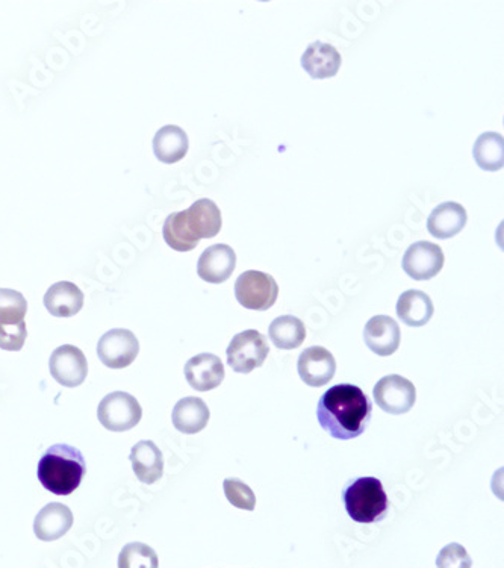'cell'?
<instances>
[{"instance_id": "d6986e66", "label": "cell", "mask_w": 504, "mask_h": 568, "mask_svg": "<svg viewBox=\"0 0 504 568\" xmlns=\"http://www.w3.org/2000/svg\"><path fill=\"white\" fill-rule=\"evenodd\" d=\"M43 302L53 317L67 319V317L76 316L81 311L84 306V293L73 282H56L44 294Z\"/></svg>"}, {"instance_id": "44dd1931", "label": "cell", "mask_w": 504, "mask_h": 568, "mask_svg": "<svg viewBox=\"0 0 504 568\" xmlns=\"http://www.w3.org/2000/svg\"><path fill=\"white\" fill-rule=\"evenodd\" d=\"M190 140L187 132L176 125L162 126L153 138V153L161 163L175 164L187 157Z\"/></svg>"}, {"instance_id": "2e32d148", "label": "cell", "mask_w": 504, "mask_h": 568, "mask_svg": "<svg viewBox=\"0 0 504 568\" xmlns=\"http://www.w3.org/2000/svg\"><path fill=\"white\" fill-rule=\"evenodd\" d=\"M300 63L312 79H327L338 75L343 58L332 44L314 41L305 50Z\"/></svg>"}, {"instance_id": "cb8c5ba5", "label": "cell", "mask_w": 504, "mask_h": 568, "mask_svg": "<svg viewBox=\"0 0 504 568\" xmlns=\"http://www.w3.org/2000/svg\"><path fill=\"white\" fill-rule=\"evenodd\" d=\"M473 157L479 169L498 172L504 166V140L498 132H483L473 147Z\"/></svg>"}, {"instance_id": "9c48e42d", "label": "cell", "mask_w": 504, "mask_h": 568, "mask_svg": "<svg viewBox=\"0 0 504 568\" xmlns=\"http://www.w3.org/2000/svg\"><path fill=\"white\" fill-rule=\"evenodd\" d=\"M138 353L140 343L129 329H111L97 343V355L108 369H126L134 363Z\"/></svg>"}, {"instance_id": "7402d4cb", "label": "cell", "mask_w": 504, "mask_h": 568, "mask_svg": "<svg viewBox=\"0 0 504 568\" xmlns=\"http://www.w3.org/2000/svg\"><path fill=\"white\" fill-rule=\"evenodd\" d=\"M208 405L200 397H184L176 403L173 409V426L182 434L194 435L202 432L208 426Z\"/></svg>"}, {"instance_id": "603a6c76", "label": "cell", "mask_w": 504, "mask_h": 568, "mask_svg": "<svg viewBox=\"0 0 504 568\" xmlns=\"http://www.w3.org/2000/svg\"><path fill=\"white\" fill-rule=\"evenodd\" d=\"M433 313H435V306L429 294L424 291H405L397 302V316L411 328L426 326L432 320Z\"/></svg>"}, {"instance_id": "277c9868", "label": "cell", "mask_w": 504, "mask_h": 568, "mask_svg": "<svg viewBox=\"0 0 504 568\" xmlns=\"http://www.w3.org/2000/svg\"><path fill=\"white\" fill-rule=\"evenodd\" d=\"M343 497L350 519L361 525L382 522L388 512L389 499L377 478L365 476L355 479L344 490Z\"/></svg>"}, {"instance_id": "d4e9b609", "label": "cell", "mask_w": 504, "mask_h": 568, "mask_svg": "<svg viewBox=\"0 0 504 568\" xmlns=\"http://www.w3.org/2000/svg\"><path fill=\"white\" fill-rule=\"evenodd\" d=\"M271 343L282 350H293L302 346L306 338V328L302 320L294 316H280L268 328Z\"/></svg>"}, {"instance_id": "484cf974", "label": "cell", "mask_w": 504, "mask_h": 568, "mask_svg": "<svg viewBox=\"0 0 504 568\" xmlns=\"http://www.w3.org/2000/svg\"><path fill=\"white\" fill-rule=\"evenodd\" d=\"M28 302L19 291L0 288V325H19L25 322Z\"/></svg>"}, {"instance_id": "8992f818", "label": "cell", "mask_w": 504, "mask_h": 568, "mask_svg": "<svg viewBox=\"0 0 504 568\" xmlns=\"http://www.w3.org/2000/svg\"><path fill=\"white\" fill-rule=\"evenodd\" d=\"M268 353H270V347H268L267 338L255 329H247L235 335L226 350L228 366L235 373H243V375H249L253 370L262 367Z\"/></svg>"}, {"instance_id": "9a60e30c", "label": "cell", "mask_w": 504, "mask_h": 568, "mask_svg": "<svg viewBox=\"0 0 504 568\" xmlns=\"http://www.w3.org/2000/svg\"><path fill=\"white\" fill-rule=\"evenodd\" d=\"M185 378L191 388L197 391H211L223 382L224 366L221 359L212 353H199L185 364Z\"/></svg>"}, {"instance_id": "4316f807", "label": "cell", "mask_w": 504, "mask_h": 568, "mask_svg": "<svg viewBox=\"0 0 504 568\" xmlns=\"http://www.w3.org/2000/svg\"><path fill=\"white\" fill-rule=\"evenodd\" d=\"M119 568H159L155 550L144 543H129L119 555Z\"/></svg>"}, {"instance_id": "5b68a950", "label": "cell", "mask_w": 504, "mask_h": 568, "mask_svg": "<svg viewBox=\"0 0 504 568\" xmlns=\"http://www.w3.org/2000/svg\"><path fill=\"white\" fill-rule=\"evenodd\" d=\"M143 417V408L132 394L114 391L103 397L97 408V419L103 428L112 432L134 429Z\"/></svg>"}, {"instance_id": "3957f363", "label": "cell", "mask_w": 504, "mask_h": 568, "mask_svg": "<svg viewBox=\"0 0 504 568\" xmlns=\"http://www.w3.org/2000/svg\"><path fill=\"white\" fill-rule=\"evenodd\" d=\"M87 472L81 450L70 444H53L38 462L37 476L47 491L56 496H70L78 490Z\"/></svg>"}, {"instance_id": "30bf717a", "label": "cell", "mask_w": 504, "mask_h": 568, "mask_svg": "<svg viewBox=\"0 0 504 568\" xmlns=\"http://www.w3.org/2000/svg\"><path fill=\"white\" fill-rule=\"evenodd\" d=\"M49 370L52 378L63 387H79L88 375L87 358L79 347L64 344L50 355Z\"/></svg>"}, {"instance_id": "52a82bcc", "label": "cell", "mask_w": 504, "mask_h": 568, "mask_svg": "<svg viewBox=\"0 0 504 568\" xmlns=\"http://www.w3.org/2000/svg\"><path fill=\"white\" fill-rule=\"evenodd\" d=\"M279 296V285L273 276L259 270H247L235 282L238 303L252 311H268Z\"/></svg>"}, {"instance_id": "7c38bea8", "label": "cell", "mask_w": 504, "mask_h": 568, "mask_svg": "<svg viewBox=\"0 0 504 568\" xmlns=\"http://www.w3.org/2000/svg\"><path fill=\"white\" fill-rule=\"evenodd\" d=\"M297 372H299L300 379L309 387H324L335 376V356L324 347H308L305 352L300 353Z\"/></svg>"}, {"instance_id": "ffe728a7", "label": "cell", "mask_w": 504, "mask_h": 568, "mask_svg": "<svg viewBox=\"0 0 504 568\" xmlns=\"http://www.w3.org/2000/svg\"><path fill=\"white\" fill-rule=\"evenodd\" d=\"M129 461L138 481L146 485L155 484L164 473V456L153 441L143 440L132 447Z\"/></svg>"}, {"instance_id": "83f0119b", "label": "cell", "mask_w": 504, "mask_h": 568, "mask_svg": "<svg viewBox=\"0 0 504 568\" xmlns=\"http://www.w3.org/2000/svg\"><path fill=\"white\" fill-rule=\"evenodd\" d=\"M224 496L232 506L244 511H253L256 506V496L252 488L237 478H229L223 482Z\"/></svg>"}, {"instance_id": "ba28073f", "label": "cell", "mask_w": 504, "mask_h": 568, "mask_svg": "<svg viewBox=\"0 0 504 568\" xmlns=\"http://www.w3.org/2000/svg\"><path fill=\"white\" fill-rule=\"evenodd\" d=\"M374 402L391 416H403L417 402V388L409 379L400 375H388L380 379L373 390Z\"/></svg>"}, {"instance_id": "6da1fadb", "label": "cell", "mask_w": 504, "mask_h": 568, "mask_svg": "<svg viewBox=\"0 0 504 568\" xmlns=\"http://www.w3.org/2000/svg\"><path fill=\"white\" fill-rule=\"evenodd\" d=\"M373 417L370 397L352 384L329 388L317 406L321 428L335 440H355L367 431Z\"/></svg>"}, {"instance_id": "e0dca14e", "label": "cell", "mask_w": 504, "mask_h": 568, "mask_svg": "<svg viewBox=\"0 0 504 568\" xmlns=\"http://www.w3.org/2000/svg\"><path fill=\"white\" fill-rule=\"evenodd\" d=\"M73 526V512L63 503H49L34 520V532L38 540L56 541L63 538Z\"/></svg>"}, {"instance_id": "f546056e", "label": "cell", "mask_w": 504, "mask_h": 568, "mask_svg": "<svg viewBox=\"0 0 504 568\" xmlns=\"http://www.w3.org/2000/svg\"><path fill=\"white\" fill-rule=\"evenodd\" d=\"M28 329L26 323L19 325H0V349L8 352H19L25 346Z\"/></svg>"}, {"instance_id": "f1b7e54d", "label": "cell", "mask_w": 504, "mask_h": 568, "mask_svg": "<svg viewBox=\"0 0 504 568\" xmlns=\"http://www.w3.org/2000/svg\"><path fill=\"white\" fill-rule=\"evenodd\" d=\"M438 568H471L473 559L462 544L450 543L442 547L436 558Z\"/></svg>"}, {"instance_id": "8fae6325", "label": "cell", "mask_w": 504, "mask_h": 568, "mask_svg": "<svg viewBox=\"0 0 504 568\" xmlns=\"http://www.w3.org/2000/svg\"><path fill=\"white\" fill-rule=\"evenodd\" d=\"M445 256L438 244L417 241L403 255L402 267L414 281H430L444 267Z\"/></svg>"}, {"instance_id": "7a4b0ae2", "label": "cell", "mask_w": 504, "mask_h": 568, "mask_svg": "<svg viewBox=\"0 0 504 568\" xmlns=\"http://www.w3.org/2000/svg\"><path fill=\"white\" fill-rule=\"evenodd\" d=\"M223 226L221 211L209 199L196 200L185 211L170 214L162 226L167 246L178 252L196 249L202 238H214Z\"/></svg>"}, {"instance_id": "ac0fdd59", "label": "cell", "mask_w": 504, "mask_h": 568, "mask_svg": "<svg viewBox=\"0 0 504 568\" xmlns=\"http://www.w3.org/2000/svg\"><path fill=\"white\" fill-rule=\"evenodd\" d=\"M467 210L458 202H444L436 206L427 219V229L432 237L448 240L456 237L467 226Z\"/></svg>"}, {"instance_id": "5bb4252c", "label": "cell", "mask_w": 504, "mask_h": 568, "mask_svg": "<svg viewBox=\"0 0 504 568\" xmlns=\"http://www.w3.org/2000/svg\"><path fill=\"white\" fill-rule=\"evenodd\" d=\"M364 341L376 355L391 356L399 350L402 341L399 323L389 316L373 317L365 325Z\"/></svg>"}, {"instance_id": "4fadbf2b", "label": "cell", "mask_w": 504, "mask_h": 568, "mask_svg": "<svg viewBox=\"0 0 504 568\" xmlns=\"http://www.w3.org/2000/svg\"><path fill=\"white\" fill-rule=\"evenodd\" d=\"M237 267V253L228 244H214L203 250L197 263V275L209 284H223Z\"/></svg>"}]
</instances>
